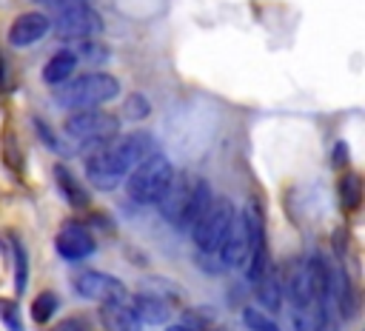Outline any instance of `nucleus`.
I'll return each instance as SVG.
<instances>
[{
  "label": "nucleus",
  "mask_w": 365,
  "mask_h": 331,
  "mask_svg": "<svg viewBox=\"0 0 365 331\" xmlns=\"http://www.w3.org/2000/svg\"><path fill=\"white\" fill-rule=\"evenodd\" d=\"M154 148V134L134 128L125 134H117L114 140L91 148L86 154V177L88 185L97 191H114L123 185V180L128 177V171L145 160Z\"/></svg>",
  "instance_id": "obj_1"
},
{
  "label": "nucleus",
  "mask_w": 365,
  "mask_h": 331,
  "mask_svg": "<svg viewBox=\"0 0 365 331\" xmlns=\"http://www.w3.org/2000/svg\"><path fill=\"white\" fill-rule=\"evenodd\" d=\"M211 197L214 194H211V185L205 177H200L194 171H174L168 188L157 200V208L168 225H174L177 231H191V225L205 211Z\"/></svg>",
  "instance_id": "obj_2"
},
{
  "label": "nucleus",
  "mask_w": 365,
  "mask_h": 331,
  "mask_svg": "<svg viewBox=\"0 0 365 331\" xmlns=\"http://www.w3.org/2000/svg\"><path fill=\"white\" fill-rule=\"evenodd\" d=\"M265 243V217H262V205L257 200H248L231 220L228 234L220 245V260L225 263V268H242V263L248 260V254Z\"/></svg>",
  "instance_id": "obj_3"
},
{
  "label": "nucleus",
  "mask_w": 365,
  "mask_h": 331,
  "mask_svg": "<svg viewBox=\"0 0 365 331\" xmlns=\"http://www.w3.org/2000/svg\"><path fill=\"white\" fill-rule=\"evenodd\" d=\"M54 97L57 106L63 108H100L106 103H111L114 97H120V80L114 74L106 71H86V74H74L66 83L54 86Z\"/></svg>",
  "instance_id": "obj_4"
},
{
  "label": "nucleus",
  "mask_w": 365,
  "mask_h": 331,
  "mask_svg": "<svg viewBox=\"0 0 365 331\" xmlns=\"http://www.w3.org/2000/svg\"><path fill=\"white\" fill-rule=\"evenodd\" d=\"M63 134L74 151L88 154L91 148H97L120 134V117L111 111H103V108H80V111L68 114V120L63 123Z\"/></svg>",
  "instance_id": "obj_5"
},
{
  "label": "nucleus",
  "mask_w": 365,
  "mask_h": 331,
  "mask_svg": "<svg viewBox=\"0 0 365 331\" xmlns=\"http://www.w3.org/2000/svg\"><path fill=\"white\" fill-rule=\"evenodd\" d=\"M174 177V166L165 154L160 151H151L145 160H140L128 177L123 180L125 183V194L137 203V205H157V200L163 197V191L168 188Z\"/></svg>",
  "instance_id": "obj_6"
},
{
  "label": "nucleus",
  "mask_w": 365,
  "mask_h": 331,
  "mask_svg": "<svg viewBox=\"0 0 365 331\" xmlns=\"http://www.w3.org/2000/svg\"><path fill=\"white\" fill-rule=\"evenodd\" d=\"M48 20H51V31H54L60 40H66V43L100 37L103 29H106L100 11H97L88 0H74V3L57 6V14L48 17Z\"/></svg>",
  "instance_id": "obj_7"
},
{
  "label": "nucleus",
  "mask_w": 365,
  "mask_h": 331,
  "mask_svg": "<svg viewBox=\"0 0 365 331\" xmlns=\"http://www.w3.org/2000/svg\"><path fill=\"white\" fill-rule=\"evenodd\" d=\"M234 203L228 197H211V203L205 205V211L197 217V223L191 225V240L197 251H220L228 225L234 220Z\"/></svg>",
  "instance_id": "obj_8"
},
{
  "label": "nucleus",
  "mask_w": 365,
  "mask_h": 331,
  "mask_svg": "<svg viewBox=\"0 0 365 331\" xmlns=\"http://www.w3.org/2000/svg\"><path fill=\"white\" fill-rule=\"evenodd\" d=\"M74 291L83 300H94V302H128L131 294L125 288V282L108 271H83L74 277Z\"/></svg>",
  "instance_id": "obj_9"
},
{
  "label": "nucleus",
  "mask_w": 365,
  "mask_h": 331,
  "mask_svg": "<svg viewBox=\"0 0 365 331\" xmlns=\"http://www.w3.org/2000/svg\"><path fill=\"white\" fill-rule=\"evenodd\" d=\"M54 248H57V254L66 263H80V260H86V257L94 254L97 243H94V234L83 223L68 220V223L60 225V231L54 237Z\"/></svg>",
  "instance_id": "obj_10"
},
{
  "label": "nucleus",
  "mask_w": 365,
  "mask_h": 331,
  "mask_svg": "<svg viewBox=\"0 0 365 331\" xmlns=\"http://www.w3.org/2000/svg\"><path fill=\"white\" fill-rule=\"evenodd\" d=\"M48 31H51L48 14H43V11H23V14H17L11 20L6 37H9V46L26 49V46H34L37 40H43Z\"/></svg>",
  "instance_id": "obj_11"
},
{
  "label": "nucleus",
  "mask_w": 365,
  "mask_h": 331,
  "mask_svg": "<svg viewBox=\"0 0 365 331\" xmlns=\"http://www.w3.org/2000/svg\"><path fill=\"white\" fill-rule=\"evenodd\" d=\"M128 305L143 325H165L171 320V305L160 294H137L128 300Z\"/></svg>",
  "instance_id": "obj_12"
},
{
  "label": "nucleus",
  "mask_w": 365,
  "mask_h": 331,
  "mask_svg": "<svg viewBox=\"0 0 365 331\" xmlns=\"http://www.w3.org/2000/svg\"><path fill=\"white\" fill-rule=\"evenodd\" d=\"M100 322L106 331H143L128 302H100Z\"/></svg>",
  "instance_id": "obj_13"
},
{
  "label": "nucleus",
  "mask_w": 365,
  "mask_h": 331,
  "mask_svg": "<svg viewBox=\"0 0 365 331\" xmlns=\"http://www.w3.org/2000/svg\"><path fill=\"white\" fill-rule=\"evenodd\" d=\"M54 183H57L63 200H66L71 208H88V188L77 180V174H74L66 163H57V166H54Z\"/></svg>",
  "instance_id": "obj_14"
},
{
  "label": "nucleus",
  "mask_w": 365,
  "mask_h": 331,
  "mask_svg": "<svg viewBox=\"0 0 365 331\" xmlns=\"http://www.w3.org/2000/svg\"><path fill=\"white\" fill-rule=\"evenodd\" d=\"M254 291H257V302L262 305V311H279L282 308V300H285V291H282V274L277 268H268L257 282H254Z\"/></svg>",
  "instance_id": "obj_15"
},
{
  "label": "nucleus",
  "mask_w": 365,
  "mask_h": 331,
  "mask_svg": "<svg viewBox=\"0 0 365 331\" xmlns=\"http://www.w3.org/2000/svg\"><path fill=\"white\" fill-rule=\"evenodd\" d=\"M77 57L71 54V49H60V51H54L48 60H46V66H43V83H48V86H60V83H66L68 77H74L77 74Z\"/></svg>",
  "instance_id": "obj_16"
},
{
  "label": "nucleus",
  "mask_w": 365,
  "mask_h": 331,
  "mask_svg": "<svg viewBox=\"0 0 365 331\" xmlns=\"http://www.w3.org/2000/svg\"><path fill=\"white\" fill-rule=\"evenodd\" d=\"M0 160L9 171L14 174H23V163H26V154H23V146L17 140V131L14 128H6L0 134Z\"/></svg>",
  "instance_id": "obj_17"
},
{
  "label": "nucleus",
  "mask_w": 365,
  "mask_h": 331,
  "mask_svg": "<svg viewBox=\"0 0 365 331\" xmlns=\"http://www.w3.org/2000/svg\"><path fill=\"white\" fill-rule=\"evenodd\" d=\"M336 197L345 211H356L362 205V177L356 171H345L336 183Z\"/></svg>",
  "instance_id": "obj_18"
},
{
  "label": "nucleus",
  "mask_w": 365,
  "mask_h": 331,
  "mask_svg": "<svg viewBox=\"0 0 365 331\" xmlns=\"http://www.w3.org/2000/svg\"><path fill=\"white\" fill-rule=\"evenodd\" d=\"M71 54L77 57V63H88V66H103L111 51L106 43H100L97 37H88V40H77V43H68Z\"/></svg>",
  "instance_id": "obj_19"
},
{
  "label": "nucleus",
  "mask_w": 365,
  "mask_h": 331,
  "mask_svg": "<svg viewBox=\"0 0 365 331\" xmlns=\"http://www.w3.org/2000/svg\"><path fill=\"white\" fill-rule=\"evenodd\" d=\"M325 320H328V308H325V305H308V308H294V314H291L294 331H322Z\"/></svg>",
  "instance_id": "obj_20"
},
{
  "label": "nucleus",
  "mask_w": 365,
  "mask_h": 331,
  "mask_svg": "<svg viewBox=\"0 0 365 331\" xmlns=\"http://www.w3.org/2000/svg\"><path fill=\"white\" fill-rule=\"evenodd\" d=\"M268 268H271V257H268V240H265V243H259V245L248 254V260L242 263V271H245V280H248V282H257Z\"/></svg>",
  "instance_id": "obj_21"
},
{
  "label": "nucleus",
  "mask_w": 365,
  "mask_h": 331,
  "mask_svg": "<svg viewBox=\"0 0 365 331\" xmlns=\"http://www.w3.org/2000/svg\"><path fill=\"white\" fill-rule=\"evenodd\" d=\"M11 254H14V291L23 294L29 285V251L14 234H11Z\"/></svg>",
  "instance_id": "obj_22"
},
{
  "label": "nucleus",
  "mask_w": 365,
  "mask_h": 331,
  "mask_svg": "<svg viewBox=\"0 0 365 331\" xmlns=\"http://www.w3.org/2000/svg\"><path fill=\"white\" fill-rule=\"evenodd\" d=\"M57 308H60V297L54 291H40L31 302V320L40 325H48L51 317L57 314Z\"/></svg>",
  "instance_id": "obj_23"
},
{
  "label": "nucleus",
  "mask_w": 365,
  "mask_h": 331,
  "mask_svg": "<svg viewBox=\"0 0 365 331\" xmlns=\"http://www.w3.org/2000/svg\"><path fill=\"white\" fill-rule=\"evenodd\" d=\"M240 317H242V325H245L248 331H279L277 320H274L268 311H262L259 305H245V308L240 311Z\"/></svg>",
  "instance_id": "obj_24"
},
{
  "label": "nucleus",
  "mask_w": 365,
  "mask_h": 331,
  "mask_svg": "<svg viewBox=\"0 0 365 331\" xmlns=\"http://www.w3.org/2000/svg\"><path fill=\"white\" fill-rule=\"evenodd\" d=\"M148 114H151V103H148L145 94L134 91V94H128V97L123 100V117H125V120H145Z\"/></svg>",
  "instance_id": "obj_25"
},
{
  "label": "nucleus",
  "mask_w": 365,
  "mask_h": 331,
  "mask_svg": "<svg viewBox=\"0 0 365 331\" xmlns=\"http://www.w3.org/2000/svg\"><path fill=\"white\" fill-rule=\"evenodd\" d=\"M0 322L9 328V331H23V322H20V308L14 300H6L0 297Z\"/></svg>",
  "instance_id": "obj_26"
},
{
  "label": "nucleus",
  "mask_w": 365,
  "mask_h": 331,
  "mask_svg": "<svg viewBox=\"0 0 365 331\" xmlns=\"http://www.w3.org/2000/svg\"><path fill=\"white\" fill-rule=\"evenodd\" d=\"M197 265L205 274H222V271H228L225 263L220 260V251H197Z\"/></svg>",
  "instance_id": "obj_27"
},
{
  "label": "nucleus",
  "mask_w": 365,
  "mask_h": 331,
  "mask_svg": "<svg viewBox=\"0 0 365 331\" xmlns=\"http://www.w3.org/2000/svg\"><path fill=\"white\" fill-rule=\"evenodd\" d=\"M34 128H37V134H40V140L51 148V151H63V146H60V140H57V134L48 128V126H43V120L40 117H34Z\"/></svg>",
  "instance_id": "obj_28"
},
{
  "label": "nucleus",
  "mask_w": 365,
  "mask_h": 331,
  "mask_svg": "<svg viewBox=\"0 0 365 331\" xmlns=\"http://www.w3.org/2000/svg\"><path fill=\"white\" fill-rule=\"evenodd\" d=\"M51 331H88V328L80 317H68V320H60L57 325H51Z\"/></svg>",
  "instance_id": "obj_29"
},
{
  "label": "nucleus",
  "mask_w": 365,
  "mask_h": 331,
  "mask_svg": "<svg viewBox=\"0 0 365 331\" xmlns=\"http://www.w3.org/2000/svg\"><path fill=\"white\" fill-rule=\"evenodd\" d=\"M40 6H66V3H74V0H34Z\"/></svg>",
  "instance_id": "obj_30"
},
{
  "label": "nucleus",
  "mask_w": 365,
  "mask_h": 331,
  "mask_svg": "<svg viewBox=\"0 0 365 331\" xmlns=\"http://www.w3.org/2000/svg\"><path fill=\"white\" fill-rule=\"evenodd\" d=\"M165 331H191V328H185V325H182V322H180V325H168V328H165Z\"/></svg>",
  "instance_id": "obj_31"
}]
</instances>
